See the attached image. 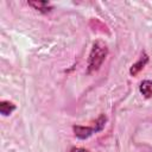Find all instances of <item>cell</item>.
Returning <instances> with one entry per match:
<instances>
[{
    "mask_svg": "<svg viewBox=\"0 0 152 152\" xmlns=\"http://www.w3.org/2000/svg\"><path fill=\"white\" fill-rule=\"evenodd\" d=\"M28 6H32L34 10L42 13H49L53 7L49 1H28Z\"/></svg>",
    "mask_w": 152,
    "mask_h": 152,
    "instance_id": "obj_4",
    "label": "cell"
},
{
    "mask_svg": "<svg viewBox=\"0 0 152 152\" xmlns=\"http://www.w3.org/2000/svg\"><path fill=\"white\" fill-rule=\"evenodd\" d=\"M139 91L142 94L145 99L152 97V81L151 80H144L139 86Z\"/></svg>",
    "mask_w": 152,
    "mask_h": 152,
    "instance_id": "obj_5",
    "label": "cell"
},
{
    "mask_svg": "<svg viewBox=\"0 0 152 152\" xmlns=\"http://www.w3.org/2000/svg\"><path fill=\"white\" fill-rule=\"evenodd\" d=\"M71 152H89V151L86 148H82V147H72Z\"/></svg>",
    "mask_w": 152,
    "mask_h": 152,
    "instance_id": "obj_7",
    "label": "cell"
},
{
    "mask_svg": "<svg viewBox=\"0 0 152 152\" xmlns=\"http://www.w3.org/2000/svg\"><path fill=\"white\" fill-rule=\"evenodd\" d=\"M108 55V48L104 43L97 40L94 43L91 51L89 53V58H88V68H87V72L91 74L97 71L101 65L103 64L106 57Z\"/></svg>",
    "mask_w": 152,
    "mask_h": 152,
    "instance_id": "obj_1",
    "label": "cell"
},
{
    "mask_svg": "<svg viewBox=\"0 0 152 152\" xmlns=\"http://www.w3.org/2000/svg\"><path fill=\"white\" fill-rule=\"evenodd\" d=\"M106 122H107V116L104 114H101L97 120L95 121V124L93 126H80V125H74L72 126V131L75 133V135L78 138V139H87L89 138L90 135H93L94 133H97L100 131H102L106 126Z\"/></svg>",
    "mask_w": 152,
    "mask_h": 152,
    "instance_id": "obj_2",
    "label": "cell"
},
{
    "mask_svg": "<svg viewBox=\"0 0 152 152\" xmlns=\"http://www.w3.org/2000/svg\"><path fill=\"white\" fill-rule=\"evenodd\" d=\"M15 104L10 102V101H1L0 102V113L4 115V116H8L11 115L14 110H15Z\"/></svg>",
    "mask_w": 152,
    "mask_h": 152,
    "instance_id": "obj_6",
    "label": "cell"
},
{
    "mask_svg": "<svg viewBox=\"0 0 152 152\" xmlns=\"http://www.w3.org/2000/svg\"><path fill=\"white\" fill-rule=\"evenodd\" d=\"M148 59H150L148 55H147L145 51H142L140 58H139L135 63H133L132 66H131V69H129V74H131V76H137V75L145 68V65L148 63Z\"/></svg>",
    "mask_w": 152,
    "mask_h": 152,
    "instance_id": "obj_3",
    "label": "cell"
}]
</instances>
